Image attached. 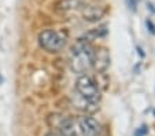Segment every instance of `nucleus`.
I'll return each instance as SVG.
<instances>
[{
	"label": "nucleus",
	"mask_w": 155,
	"mask_h": 136,
	"mask_svg": "<svg viewBox=\"0 0 155 136\" xmlns=\"http://www.w3.org/2000/svg\"><path fill=\"white\" fill-rule=\"evenodd\" d=\"M95 50L89 41L80 38L71 47L70 51V66L76 73H85L88 69L94 66Z\"/></svg>",
	"instance_id": "nucleus-1"
},
{
	"label": "nucleus",
	"mask_w": 155,
	"mask_h": 136,
	"mask_svg": "<svg viewBox=\"0 0 155 136\" xmlns=\"http://www.w3.org/2000/svg\"><path fill=\"white\" fill-rule=\"evenodd\" d=\"M37 43L40 48H43L44 51L55 54L63 50V47L66 45V37L63 33L58 32V30L47 29L38 33Z\"/></svg>",
	"instance_id": "nucleus-2"
},
{
	"label": "nucleus",
	"mask_w": 155,
	"mask_h": 136,
	"mask_svg": "<svg viewBox=\"0 0 155 136\" xmlns=\"http://www.w3.org/2000/svg\"><path fill=\"white\" fill-rule=\"evenodd\" d=\"M76 89L78 95L89 104H96L100 99V92L95 81L89 76H81L76 81Z\"/></svg>",
	"instance_id": "nucleus-3"
},
{
	"label": "nucleus",
	"mask_w": 155,
	"mask_h": 136,
	"mask_svg": "<svg viewBox=\"0 0 155 136\" xmlns=\"http://www.w3.org/2000/svg\"><path fill=\"white\" fill-rule=\"evenodd\" d=\"M78 127L82 136H99L100 133V124L91 115L81 117L78 121Z\"/></svg>",
	"instance_id": "nucleus-4"
},
{
	"label": "nucleus",
	"mask_w": 155,
	"mask_h": 136,
	"mask_svg": "<svg viewBox=\"0 0 155 136\" xmlns=\"http://www.w3.org/2000/svg\"><path fill=\"white\" fill-rule=\"evenodd\" d=\"M94 65H95V68L100 71H104L106 69L108 68V65H110V56H108V52L104 48H102V50L97 51V52L95 51Z\"/></svg>",
	"instance_id": "nucleus-5"
},
{
	"label": "nucleus",
	"mask_w": 155,
	"mask_h": 136,
	"mask_svg": "<svg viewBox=\"0 0 155 136\" xmlns=\"http://www.w3.org/2000/svg\"><path fill=\"white\" fill-rule=\"evenodd\" d=\"M103 14H104V10H102L100 7H96V6H88L82 10V17L88 22L99 21L100 18L103 17Z\"/></svg>",
	"instance_id": "nucleus-6"
},
{
	"label": "nucleus",
	"mask_w": 155,
	"mask_h": 136,
	"mask_svg": "<svg viewBox=\"0 0 155 136\" xmlns=\"http://www.w3.org/2000/svg\"><path fill=\"white\" fill-rule=\"evenodd\" d=\"M59 133L61 136H77L76 128H74V122L69 117H62L61 121L58 124Z\"/></svg>",
	"instance_id": "nucleus-7"
},
{
	"label": "nucleus",
	"mask_w": 155,
	"mask_h": 136,
	"mask_svg": "<svg viewBox=\"0 0 155 136\" xmlns=\"http://www.w3.org/2000/svg\"><path fill=\"white\" fill-rule=\"evenodd\" d=\"M82 0H61L58 3V8L62 11H70L81 7Z\"/></svg>",
	"instance_id": "nucleus-8"
},
{
	"label": "nucleus",
	"mask_w": 155,
	"mask_h": 136,
	"mask_svg": "<svg viewBox=\"0 0 155 136\" xmlns=\"http://www.w3.org/2000/svg\"><path fill=\"white\" fill-rule=\"evenodd\" d=\"M147 133H148V127H147L146 124L140 125V127L135 131V136H147Z\"/></svg>",
	"instance_id": "nucleus-9"
},
{
	"label": "nucleus",
	"mask_w": 155,
	"mask_h": 136,
	"mask_svg": "<svg viewBox=\"0 0 155 136\" xmlns=\"http://www.w3.org/2000/svg\"><path fill=\"white\" fill-rule=\"evenodd\" d=\"M146 26H147V29H148V32L151 33V35H155V25L152 24L150 19H147L146 21Z\"/></svg>",
	"instance_id": "nucleus-10"
},
{
	"label": "nucleus",
	"mask_w": 155,
	"mask_h": 136,
	"mask_svg": "<svg viewBox=\"0 0 155 136\" xmlns=\"http://www.w3.org/2000/svg\"><path fill=\"white\" fill-rule=\"evenodd\" d=\"M126 3H128L129 8H132L133 11L136 10V7H137V3H139V0H126Z\"/></svg>",
	"instance_id": "nucleus-11"
},
{
	"label": "nucleus",
	"mask_w": 155,
	"mask_h": 136,
	"mask_svg": "<svg viewBox=\"0 0 155 136\" xmlns=\"http://www.w3.org/2000/svg\"><path fill=\"white\" fill-rule=\"evenodd\" d=\"M147 7H148V10L152 12V14L155 15V6L152 3H150V2H147Z\"/></svg>",
	"instance_id": "nucleus-12"
},
{
	"label": "nucleus",
	"mask_w": 155,
	"mask_h": 136,
	"mask_svg": "<svg viewBox=\"0 0 155 136\" xmlns=\"http://www.w3.org/2000/svg\"><path fill=\"white\" fill-rule=\"evenodd\" d=\"M137 51H139V55H140V56H141V58H144V56H146V54H144V52H143V50H141V48H140V47H137Z\"/></svg>",
	"instance_id": "nucleus-13"
},
{
	"label": "nucleus",
	"mask_w": 155,
	"mask_h": 136,
	"mask_svg": "<svg viewBox=\"0 0 155 136\" xmlns=\"http://www.w3.org/2000/svg\"><path fill=\"white\" fill-rule=\"evenodd\" d=\"M45 136H61V133H56V132H48Z\"/></svg>",
	"instance_id": "nucleus-14"
},
{
	"label": "nucleus",
	"mask_w": 155,
	"mask_h": 136,
	"mask_svg": "<svg viewBox=\"0 0 155 136\" xmlns=\"http://www.w3.org/2000/svg\"><path fill=\"white\" fill-rule=\"evenodd\" d=\"M3 81H4V77L0 74V84H3Z\"/></svg>",
	"instance_id": "nucleus-15"
},
{
	"label": "nucleus",
	"mask_w": 155,
	"mask_h": 136,
	"mask_svg": "<svg viewBox=\"0 0 155 136\" xmlns=\"http://www.w3.org/2000/svg\"><path fill=\"white\" fill-rule=\"evenodd\" d=\"M152 114H154V115H155V109H154V110H152Z\"/></svg>",
	"instance_id": "nucleus-16"
}]
</instances>
